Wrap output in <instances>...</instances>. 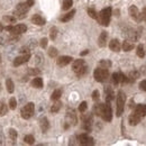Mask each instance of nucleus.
<instances>
[{
	"label": "nucleus",
	"mask_w": 146,
	"mask_h": 146,
	"mask_svg": "<svg viewBox=\"0 0 146 146\" xmlns=\"http://www.w3.org/2000/svg\"><path fill=\"white\" fill-rule=\"evenodd\" d=\"M93 113L97 116H100L105 121H111L112 119V110L110 102L106 104H96L93 106Z\"/></svg>",
	"instance_id": "1"
},
{
	"label": "nucleus",
	"mask_w": 146,
	"mask_h": 146,
	"mask_svg": "<svg viewBox=\"0 0 146 146\" xmlns=\"http://www.w3.org/2000/svg\"><path fill=\"white\" fill-rule=\"evenodd\" d=\"M146 116V105L144 104H139L135 107V109L133 111V113H130V116L128 117V123L130 126H136L141 123V120Z\"/></svg>",
	"instance_id": "2"
},
{
	"label": "nucleus",
	"mask_w": 146,
	"mask_h": 146,
	"mask_svg": "<svg viewBox=\"0 0 146 146\" xmlns=\"http://www.w3.org/2000/svg\"><path fill=\"white\" fill-rule=\"evenodd\" d=\"M72 70L76 76L81 78L88 73V65L86 64L84 60H75L72 64Z\"/></svg>",
	"instance_id": "3"
},
{
	"label": "nucleus",
	"mask_w": 146,
	"mask_h": 146,
	"mask_svg": "<svg viewBox=\"0 0 146 146\" xmlns=\"http://www.w3.org/2000/svg\"><path fill=\"white\" fill-rule=\"evenodd\" d=\"M111 13H112V9L111 7H107L105 9H102L99 14H98V21L100 25L102 26H108L110 24V18H111Z\"/></svg>",
	"instance_id": "4"
},
{
	"label": "nucleus",
	"mask_w": 146,
	"mask_h": 146,
	"mask_svg": "<svg viewBox=\"0 0 146 146\" xmlns=\"http://www.w3.org/2000/svg\"><path fill=\"white\" fill-rule=\"evenodd\" d=\"M125 102H126V94L123 90H119L117 93V111H116L117 117L121 116L125 108Z\"/></svg>",
	"instance_id": "5"
},
{
	"label": "nucleus",
	"mask_w": 146,
	"mask_h": 146,
	"mask_svg": "<svg viewBox=\"0 0 146 146\" xmlns=\"http://www.w3.org/2000/svg\"><path fill=\"white\" fill-rule=\"evenodd\" d=\"M29 8H31V6L28 5L27 1L18 3L17 7H16V9H15V13H14L15 17L16 18H25L26 15H27V13H28V10H29Z\"/></svg>",
	"instance_id": "6"
},
{
	"label": "nucleus",
	"mask_w": 146,
	"mask_h": 146,
	"mask_svg": "<svg viewBox=\"0 0 146 146\" xmlns=\"http://www.w3.org/2000/svg\"><path fill=\"white\" fill-rule=\"evenodd\" d=\"M78 123V117L74 109H68L66 110V115H65V125L64 128H69L70 126H75Z\"/></svg>",
	"instance_id": "7"
},
{
	"label": "nucleus",
	"mask_w": 146,
	"mask_h": 146,
	"mask_svg": "<svg viewBox=\"0 0 146 146\" xmlns=\"http://www.w3.org/2000/svg\"><path fill=\"white\" fill-rule=\"evenodd\" d=\"M93 76H94V80L96 81H98V82H105L108 79V76H109V71H108V69L98 68V69L94 70Z\"/></svg>",
	"instance_id": "8"
},
{
	"label": "nucleus",
	"mask_w": 146,
	"mask_h": 146,
	"mask_svg": "<svg viewBox=\"0 0 146 146\" xmlns=\"http://www.w3.org/2000/svg\"><path fill=\"white\" fill-rule=\"evenodd\" d=\"M34 111H35V106L33 102H28L26 106H24L21 110H20V116L21 118L24 119H29L33 115H34Z\"/></svg>",
	"instance_id": "9"
},
{
	"label": "nucleus",
	"mask_w": 146,
	"mask_h": 146,
	"mask_svg": "<svg viewBox=\"0 0 146 146\" xmlns=\"http://www.w3.org/2000/svg\"><path fill=\"white\" fill-rule=\"evenodd\" d=\"M5 29H6V31H9L13 35H17V36H18V35H21V34L26 33L27 26L24 25V24H18V25H16V26H7Z\"/></svg>",
	"instance_id": "10"
},
{
	"label": "nucleus",
	"mask_w": 146,
	"mask_h": 146,
	"mask_svg": "<svg viewBox=\"0 0 146 146\" xmlns=\"http://www.w3.org/2000/svg\"><path fill=\"white\" fill-rule=\"evenodd\" d=\"M76 139H78V143L80 145H94V139L92 138L91 136H89L88 134H80L76 137Z\"/></svg>",
	"instance_id": "11"
},
{
	"label": "nucleus",
	"mask_w": 146,
	"mask_h": 146,
	"mask_svg": "<svg viewBox=\"0 0 146 146\" xmlns=\"http://www.w3.org/2000/svg\"><path fill=\"white\" fill-rule=\"evenodd\" d=\"M92 113H88V115H83L82 116V128L86 131H91L92 130Z\"/></svg>",
	"instance_id": "12"
},
{
	"label": "nucleus",
	"mask_w": 146,
	"mask_h": 146,
	"mask_svg": "<svg viewBox=\"0 0 146 146\" xmlns=\"http://www.w3.org/2000/svg\"><path fill=\"white\" fill-rule=\"evenodd\" d=\"M112 83L113 84H119V83H128V79L127 75H125L123 72H116L112 74Z\"/></svg>",
	"instance_id": "13"
},
{
	"label": "nucleus",
	"mask_w": 146,
	"mask_h": 146,
	"mask_svg": "<svg viewBox=\"0 0 146 146\" xmlns=\"http://www.w3.org/2000/svg\"><path fill=\"white\" fill-rule=\"evenodd\" d=\"M128 11H129V15H130V17L134 19L135 21H137V23H141V21L143 20V17H142V13L138 10V8H137L136 6H130Z\"/></svg>",
	"instance_id": "14"
},
{
	"label": "nucleus",
	"mask_w": 146,
	"mask_h": 146,
	"mask_svg": "<svg viewBox=\"0 0 146 146\" xmlns=\"http://www.w3.org/2000/svg\"><path fill=\"white\" fill-rule=\"evenodd\" d=\"M31 58V54L29 53H25V54H21L17 56L15 60H14V66H19L21 64H25L26 62H28Z\"/></svg>",
	"instance_id": "15"
},
{
	"label": "nucleus",
	"mask_w": 146,
	"mask_h": 146,
	"mask_svg": "<svg viewBox=\"0 0 146 146\" xmlns=\"http://www.w3.org/2000/svg\"><path fill=\"white\" fill-rule=\"evenodd\" d=\"M139 32H142L141 28H139L138 31L130 28V29H128L127 32H126V36H127L131 42H136V40H138V38L141 36V33H139Z\"/></svg>",
	"instance_id": "16"
},
{
	"label": "nucleus",
	"mask_w": 146,
	"mask_h": 146,
	"mask_svg": "<svg viewBox=\"0 0 146 146\" xmlns=\"http://www.w3.org/2000/svg\"><path fill=\"white\" fill-rule=\"evenodd\" d=\"M72 61H73V57H71V56H66V55H63V56H60V57L57 58L56 63H57L58 66L63 68V66H66L68 64H70Z\"/></svg>",
	"instance_id": "17"
},
{
	"label": "nucleus",
	"mask_w": 146,
	"mask_h": 146,
	"mask_svg": "<svg viewBox=\"0 0 146 146\" xmlns=\"http://www.w3.org/2000/svg\"><path fill=\"white\" fill-rule=\"evenodd\" d=\"M109 48L112 52H119L120 48H121L120 42H119L118 39H111L109 43Z\"/></svg>",
	"instance_id": "18"
},
{
	"label": "nucleus",
	"mask_w": 146,
	"mask_h": 146,
	"mask_svg": "<svg viewBox=\"0 0 146 146\" xmlns=\"http://www.w3.org/2000/svg\"><path fill=\"white\" fill-rule=\"evenodd\" d=\"M107 38H108V34H107V32H101V34H100V36L98 38V45L100 46V47H105L106 45H107Z\"/></svg>",
	"instance_id": "19"
},
{
	"label": "nucleus",
	"mask_w": 146,
	"mask_h": 146,
	"mask_svg": "<svg viewBox=\"0 0 146 146\" xmlns=\"http://www.w3.org/2000/svg\"><path fill=\"white\" fill-rule=\"evenodd\" d=\"M32 23H33V24H35V25H37V26H43V25H45L46 20L43 18L40 15L35 14V15L32 17Z\"/></svg>",
	"instance_id": "20"
},
{
	"label": "nucleus",
	"mask_w": 146,
	"mask_h": 146,
	"mask_svg": "<svg viewBox=\"0 0 146 146\" xmlns=\"http://www.w3.org/2000/svg\"><path fill=\"white\" fill-rule=\"evenodd\" d=\"M39 126H40V129H42L43 133H46V131L48 130V128H50V123H48V120H47L46 117H43V118L39 119Z\"/></svg>",
	"instance_id": "21"
},
{
	"label": "nucleus",
	"mask_w": 146,
	"mask_h": 146,
	"mask_svg": "<svg viewBox=\"0 0 146 146\" xmlns=\"http://www.w3.org/2000/svg\"><path fill=\"white\" fill-rule=\"evenodd\" d=\"M105 93H106V102H110L111 100L115 99V93H113V90L111 87H106Z\"/></svg>",
	"instance_id": "22"
},
{
	"label": "nucleus",
	"mask_w": 146,
	"mask_h": 146,
	"mask_svg": "<svg viewBox=\"0 0 146 146\" xmlns=\"http://www.w3.org/2000/svg\"><path fill=\"white\" fill-rule=\"evenodd\" d=\"M139 75H141V73L138 72V71H130L127 75L128 83H133V82H135V81L139 78Z\"/></svg>",
	"instance_id": "23"
},
{
	"label": "nucleus",
	"mask_w": 146,
	"mask_h": 146,
	"mask_svg": "<svg viewBox=\"0 0 146 146\" xmlns=\"http://www.w3.org/2000/svg\"><path fill=\"white\" fill-rule=\"evenodd\" d=\"M75 13H76V11H75L74 9H72V10H71L70 13H68V14H65L64 16H62V17H61V19H60V20H61V21H63V23H68L69 20H71V19L73 18V16L75 15Z\"/></svg>",
	"instance_id": "24"
},
{
	"label": "nucleus",
	"mask_w": 146,
	"mask_h": 146,
	"mask_svg": "<svg viewBox=\"0 0 146 146\" xmlns=\"http://www.w3.org/2000/svg\"><path fill=\"white\" fill-rule=\"evenodd\" d=\"M32 86L36 89H42L43 88V80L42 78H35L33 81H32Z\"/></svg>",
	"instance_id": "25"
},
{
	"label": "nucleus",
	"mask_w": 146,
	"mask_h": 146,
	"mask_svg": "<svg viewBox=\"0 0 146 146\" xmlns=\"http://www.w3.org/2000/svg\"><path fill=\"white\" fill-rule=\"evenodd\" d=\"M8 112V106L6 105L5 100H0V116H6Z\"/></svg>",
	"instance_id": "26"
},
{
	"label": "nucleus",
	"mask_w": 146,
	"mask_h": 146,
	"mask_svg": "<svg viewBox=\"0 0 146 146\" xmlns=\"http://www.w3.org/2000/svg\"><path fill=\"white\" fill-rule=\"evenodd\" d=\"M134 46H135V45H134L133 43H130L129 40H125V42L123 43V46H121V47H123V50H124L125 52H129V51H131V50L134 48Z\"/></svg>",
	"instance_id": "27"
},
{
	"label": "nucleus",
	"mask_w": 146,
	"mask_h": 146,
	"mask_svg": "<svg viewBox=\"0 0 146 146\" xmlns=\"http://www.w3.org/2000/svg\"><path fill=\"white\" fill-rule=\"evenodd\" d=\"M61 107H62V102L58 101V100H56V102L53 104V106L51 107V112H53V113L58 112V110L61 109Z\"/></svg>",
	"instance_id": "28"
},
{
	"label": "nucleus",
	"mask_w": 146,
	"mask_h": 146,
	"mask_svg": "<svg viewBox=\"0 0 146 146\" xmlns=\"http://www.w3.org/2000/svg\"><path fill=\"white\" fill-rule=\"evenodd\" d=\"M6 86H7V90L9 93H13L14 90H15V86H14V82H13V80L11 79H7V81H6Z\"/></svg>",
	"instance_id": "29"
},
{
	"label": "nucleus",
	"mask_w": 146,
	"mask_h": 146,
	"mask_svg": "<svg viewBox=\"0 0 146 146\" xmlns=\"http://www.w3.org/2000/svg\"><path fill=\"white\" fill-rule=\"evenodd\" d=\"M99 66L104 68V69H109L111 66V62H110V60H101L99 62Z\"/></svg>",
	"instance_id": "30"
},
{
	"label": "nucleus",
	"mask_w": 146,
	"mask_h": 146,
	"mask_svg": "<svg viewBox=\"0 0 146 146\" xmlns=\"http://www.w3.org/2000/svg\"><path fill=\"white\" fill-rule=\"evenodd\" d=\"M137 56L138 57H142V58L145 56V47L142 44H139L137 46Z\"/></svg>",
	"instance_id": "31"
},
{
	"label": "nucleus",
	"mask_w": 146,
	"mask_h": 146,
	"mask_svg": "<svg viewBox=\"0 0 146 146\" xmlns=\"http://www.w3.org/2000/svg\"><path fill=\"white\" fill-rule=\"evenodd\" d=\"M61 96H62V90L57 89V90H55V91L52 93V96H51V99H52L53 101H56V100H58V99L61 98Z\"/></svg>",
	"instance_id": "32"
},
{
	"label": "nucleus",
	"mask_w": 146,
	"mask_h": 146,
	"mask_svg": "<svg viewBox=\"0 0 146 146\" xmlns=\"http://www.w3.org/2000/svg\"><path fill=\"white\" fill-rule=\"evenodd\" d=\"M73 5V0H64L63 1V6H62V9L63 10H68L72 7Z\"/></svg>",
	"instance_id": "33"
},
{
	"label": "nucleus",
	"mask_w": 146,
	"mask_h": 146,
	"mask_svg": "<svg viewBox=\"0 0 146 146\" xmlns=\"http://www.w3.org/2000/svg\"><path fill=\"white\" fill-rule=\"evenodd\" d=\"M58 54V51L55 48L54 46H51L50 48H48V55L51 56V57H56Z\"/></svg>",
	"instance_id": "34"
},
{
	"label": "nucleus",
	"mask_w": 146,
	"mask_h": 146,
	"mask_svg": "<svg viewBox=\"0 0 146 146\" xmlns=\"http://www.w3.org/2000/svg\"><path fill=\"white\" fill-rule=\"evenodd\" d=\"M16 17L15 16H5L3 17V20L6 21V23H8V24H15L16 23Z\"/></svg>",
	"instance_id": "35"
},
{
	"label": "nucleus",
	"mask_w": 146,
	"mask_h": 146,
	"mask_svg": "<svg viewBox=\"0 0 146 146\" xmlns=\"http://www.w3.org/2000/svg\"><path fill=\"white\" fill-rule=\"evenodd\" d=\"M57 33H58L57 28H56V27H52L51 31H50V37H51V39L54 40L55 38H56V36H57Z\"/></svg>",
	"instance_id": "36"
},
{
	"label": "nucleus",
	"mask_w": 146,
	"mask_h": 146,
	"mask_svg": "<svg viewBox=\"0 0 146 146\" xmlns=\"http://www.w3.org/2000/svg\"><path fill=\"white\" fill-rule=\"evenodd\" d=\"M88 15L91 17V18H93V19H98V14H97V11L93 9V8H89L88 9Z\"/></svg>",
	"instance_id": "37"
},
{
	"label": "nucleus",
	"mask_w": 146,
	"mask_h": 146,
	"mask_svg": "<svg viewBox=\"0 0 146 146\" xmlns=\"http://www.w3.org/2000/svg\"><path fill=\"white\" fill-rule=\"evenodd\" d=\"M24 141H25L27 144H34V143H35V138H34V136H32V135H26L25 138H24Z\"/></svg>",
	"instance_id": "38"
},
{
	"label": "nucleus",
	"mask_w": 146,
	"mask_h": 146,
	"mask_svg": "<svg viewBox=\"0 0 146 146\" xmlns=\"http://www.w3.org/2000/svg\"><path fill=\"white\" fill-rule=\"evenodd\" d=\"M16 107H17V100L15 98H10V100H9V108L14 110L16 109Z\"/></svg>",
	"instance_id": "39"
},
{
	"label": "nucleus",
	"mask_w": 146,
	"mask_h": 146,
	"mask_svg": "<svg viewBox=\"0 0 146 146\" xmlns=\"http://www.w3.org/2000/svg\"><path fill=\"white\" fill-rule=\"evenodd\" d=\"M9 136H10V138H11L13 141H16V139H17V131H16L14 128H10V129H9Z\"/></svg>",
	"instance_id": "40"
},
{
	"label": "nucleus",
	"mask_w": 146,
	"mask_h": 146,
	"mask_svg": "<svg viewBox=\"0 0 146 146\" xmlns=\"http://www.w3.org/2000/svg\"><path fill=\"white\" fill-rule=\"evenodd\" d=\"M88 108V104L86 102V101H82L81 104H80V106H79V111L80 112H84Z\"/></svg>",
	"instance_id": "41"
},
{
	"label": "nucleus",
	"mask_w": 146,
	"mask_h": 146,
	"mask_svg": "<svg viewBox=\"0 0 146 146\" xmlns=\"http://www.w3.org/2000/svg\"><path fill=\"white\" fill-rule=\"evenodd\" d=\"M28 74H29V75H38V74H40V70L29 68V69H28Z\"/></svg>",
	"instance_id": "42"
},
{
	"label": "nucleus",
	"mask_w": 146,
	"mask_h": 146,
	"mask_svg": "<svg viewBox=\"0 0 146 146\" xmlns=\"http://www.w3.org/2000/svg\"><path fill=\"white\" fill-rule=\"evenodd\" d=\"M92 99L94 100V101H98L99 99H100V93L98 90H94V91L92 92Z\"/></svg>",
	"instance_id": "43"
},
{
	"label": "nucleus",
	"mask_w": 146,
	"mask_h": 146,
	"mask_svg": "<svg viewBox=\"0 0 146 146\" xmlns=\"http://www.w3.org/2000/svg\"><path fill=\"white\" fill-rule=\"evenodd\" d=\"M39 45H40L42 48H46V46H47V38H46V37L42 38L40 42H39Z\"/></svg>",
	"instance_id": "44"
},
{
	"label": "nucleus",
	"mask_w": 146,
	"mask_h": 146,
	"mask_svg": "<svg viewBox=\"0 0 146 146\" xmlns=\"http://www.w3.org/2000/svg\"><path fill=\"white\" fill-rule=\"evenodd\" d=\"M139 89L143 91H146V80H143L139 82Z\"/></svg>",
	"instance_id": "45"
},
{
	"label": "nucleus",
	"mask_w": 146,
	"mask_h": 146,
	"mask_svg": "<svg viewBox=\"0 0 146 146\" xmlns=\"http://www.w3.org/2000/svg\"><path fill=\"white\" fill-rule=\"evenodd\" d=\"M142 17H143V19L146 18V7H144V8H143V11H142Z\"/></svg>",
	"instance_id": "46"
},
{
	"label": "nucleus",
	"mask_w": 146,
	"mask_h": 146,
	"mask_svg": "<svg viewBox=\"0 0 146 146\" xmlns=\"http://www.w3.org/2000/svg\"><path fill=\"white\" fill-rule=\"evenodd\" d=\"M88 53H89V50H86V51H83V52H81V56H84V55H87L88 54Z\"/></svg>",
	"instance_id": "47"
},
{
	"label": "nucleus",
	"mask_w": 146,
	"mask_h": 146,
	"mask_svg": "<svg viewBox=\"0 0 146 146\" xmlns=\"http://www.w3.org/2000/svg\"><path fill=\"white\" fill-rule=\"evenodd\" d=\"M1 31H3V26H2V24L0 23V32H1Z\"/></svg>",
	"instance_id": "48"
},
{
	"label": "nucleus",
	"mask_w": 146,
	"mask_h": 146,
	"mask_svg": "<svg viewBox=\"0 0 146 146\" xmlns=\"http://www.w3.org/2000/svg\"><path fill=\"white\" fill-rule=\"evenodd\" d=\"M0 62H1V55H0Z\"/></svg>",
	"instance_id": "49"
},
{
	"label": "nucleus",
	"mask_w": 146,
	"mask_h": 146,
	"mask_svg": "<svg viewBox=\"0 0 146 146\" xmlns=\"http://www.w3.org/2000/svg\"><path fill=\"white\" fill-rule=\"evenodd\" d=\"M144 20H145V21H146V18H144Z\"/></svg>",
	"instance_id": "50"
}]
</instances>
